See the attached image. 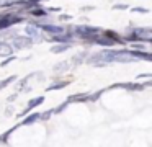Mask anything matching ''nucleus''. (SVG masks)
<instances>
[{
  "instance_id": "obj_1",
  "label": "nucleus",
  "mask_w": 152,
  "mask_h": 147,
  "mask_svg": "<svg viewBox=\"0 0 152 147\" xmlns=\"http://www.w3.org/2000/svg\"><path fill=\"white\" fill-rule=\"evenodd\" d=\"M100 33L98 28H92V26H77L75 34H79L80 38H93Z\"/></svg>"
},
{
  "instance_id": "obj_2",
  "label": "nucleus",
  "mask_w": 152,
  "mask_h": 147,
  "mask_svg": "<svg viewBox=\"0 0 152 147\" xmlns=\"http://www.w3.org/2000/svg\"><path fill=\"white\" fill-rule=\"evenodd\" d=\"M33 44L30 36H15L13 38V48L15 49H26Z\"/></svg>"
},
{
  "instance_id": "obj_3",
  "label": "nucleus",
  "mask_w": 152,
  "mask_h": 147,
  "mask_svg": "<svg viewBox=\"0 0 152 147\" xmlns=\"http://www.w3.org/2000/svg\"><path fill=\"white\" fill-rule=\"evenodd\" d=\"M25 33H26V36H30V38H31V41H34V42H39L41 39H43V36H41L39 28H38V26L28 25L26 28H25Z\"/></svg>"
},
{
  "instance_id": "obj_4",
  "label": "nucleus",
  "mask_w": 152,
  "mask_h": 147,
  "mask_svg": "<svg viewBox=\"0 0 152 147\" xmlns=\"http://www.w3.org/2000/svg\"><path fill=\"white\" fill-rule=\"evenodd\" d=\"M132 36L139 39H144V41H151L152 38V29L151 28H136L132 31Z\"/></svg>"
},
{
  "instance_id": "obj_5",
  "label": "nucleus",
  "mask_w": 152,
  "mask_h": 147,
  "mask_svg": "<svg viewBox=\"0 0 152 147\" xmlns=\"http://www.w3.org/2000/svg\"><path fill=\"white\" fill-rule=\"evenodd\" d=\"M70 67H72V62L64 61V62H59V64L54 65V72H67Z\"/></svg>"
},
{
  "instance_id": "obj_6",
  "label": "nucleus",
  "mask_w": 152,
  "mask_h": 147,
  "mask_svg": "<svg viewBox=\"0 0 152 147\" xmlns=\"http://www.w3.org/2000/svg\"><path fill=\"white\" fill-rule=\"evenodd\" d=\"M43 29L44 31H48V33H51V34H61V33H64V29L61 28V26H54V25H44L43 26Z\"/></svg>"
},
{
  "instance_id": "obj_7",
  "label": "nucleus",
  "mask_w": 152,
  "mask_h": 147,
  "mask_svg": "<svg viewBox=\"0 0 152 147\" xmlns=\"http://www.w3.org/2000/svg\"><path fill=\"white\" fill-rule=\"evenodd\" d=\"M69 48H70V44H69V42H61V44L53 46V48H51V52H54V54H59V52L67 51Z\"/></svg>"
},
{
  "instance_id": "obj_8",
  "label": "nucleus",
  "mask_w": 152,
  "mask_h": 147,
  "mask_svg": "<svg viewBox=\"0 0 152 147\" xmlns=\"http://www.w3.org/2000/svg\"><path fill=\"white\" fill-rule=\"evenodd\" d=\"M39 116H41L39 113H33V114H30V116H28L21 124H23V126H31V124H34L38 119H39Z\"/></svg>"
},
{
  "instance_id": "obj_9",
  "label": "nucleus",
  "mask_w": 152,
  "mask_h": 147,
  "mask_svg": "<svg viewBox=\"0 0 152 147\" xmlns=\"http://www.w3.org/2000/svg\"><path fill=\"white\" fill-rule=\"evenodd\" d=\"M12 46L8 42H0V56H10L12 54Z\"/></svg>"
},
{
  "instance_id": "obj_10",
  "label": "nucleus",
  "mask_w": 152,
  "mask_h": 147,
  "mask_svg": "<svg viewBox=\"0 0 152 147\" xmlns=\"http://www.w3.org/2000/svg\"><path fill=\"white\" fill-rule=\"evenodd\" d=\"M43 101H44V97H38V98H34V100H30V101H28V108H26V110H31V108H34V106H39Z\"/></svg>"
},
{
  "instance_id": "obj_11",
  "label": "nucleus",
  "mask_w": 152,
  "mask_h": 147,
  "mask_svg": "<svg viewBox=\"0 0 152 147\" xmlns=\"http://www.w3.org/2000/svg\"><path fill=\"white\" fill-rule=\"evenodd\" d=\"M15 78H17V77H15V75H12V77H7V78H4V80H0V90H4L7 85H10Z\"/></svg>"
},
{
  "instance_id": "obj_12",
  "label": "nucleus",
  "mask_w": 152,
  "mask_h": 147,
  "mask_svg": "<svg viewBox=\"0 0 152 147\" xmlns=\"http://www.w3.org/2000/svg\"><path fill=\"white\" fill-rule=\"evenodd\" d=\"M67 87V82H59V83H54L51 87H48V90H59V88H64Z\"/></svg>"
},
{
  "instance_id": "obj_13",
  "label": "nucleus",
  "mask_w": 152,
  "mask_h": 147,
  "mask_svg": "<svg viewBox=\"0 0 152 147\" xmlns=\"http://www.w3.org/2000/svg\"><path fill=\"white\" fill-rule=\"evenodd\" d=\"M13 59H15V57H13V56H10V57H8V59H7V61H4V62H2V67H5V65H7V64H10V62H12V61H13Z\"/></svg>"
},
{
  "instance_id": "obj_14",
  "label": "nucleus",
  "mask_w": 152,
  "mask_h": 147,
  "mask_svg": "<svg viewBox=\"0 0 152 147\" xmlns=\"http://www.w3.org/2000/svg\"><path fill=\"white\" fill-rule=\"evenodd\" d=\"M51 114H53V110H49L48 113H44L43 116H39V118H43V119H49V116H51Z\"/></svg>"
},
{
  "instance_id": "obj_15",
  "label": "nucleus",
  "mask_w": 152,
  "mask_h": 147,
  "mask_svg": "<svg viewBox=\"0 0 152 147\" xmlns=\"http://www.w3.org/2000/svg\"><path fill=\"white\" fill-rule=\"evenodd\" d=\"M139 12H141V13H145L147 10H144V8H132V13H139Z\"/></svg>"
},
{
  "instance_id": "obj_16",
  "label": "nucleus",
  "mask_w": 152,
  "mask_h": 147,
  "mask_svg": "<svg viewBox=\"0 0 152 147\" xmlns=\"http://www.w3.org/2000/svg\"><path fill=\"white\" fill-rule=\"evenodd\" d=\"M12 111H13L12 108H7V111H5V114H7V116H10V114H12Z\"/></svg>"
}]
</instances>
